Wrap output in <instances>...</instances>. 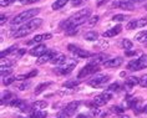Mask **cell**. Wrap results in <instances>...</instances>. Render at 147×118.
<instances>
[{
    "label": "cell",
    "instance_id": "cell-11",
    "mask_svg": "<svg viewBox=\"0 0 147 118\" xmlns=\"http://www.w3.org/2000/svg\"><path fill=\"white\" fill-rule=\"evenodd\" d=\"M146 25H147L146 17H140V19H135V20L128 21V24L126 25V29L127 30H134V29L143 27V26H146Z\"/></svg>",
    "mask_w": 147,
    "mask_h": 118
},
{
    "label": "cell",
    "instance_id": "cell-23",
    "mask_svg": "<svg viewBox=\"0 0 147 118\" xmlns=\"http://www.w3.org/2000/svg\"><path fill=\"white\" fill-rule=\"evenodd\" d=\"M46 106H47V103L45 101H36L31 105V108L34 111H42L44 108H46Z\"/></svg>",
    "mask_w": 147,
    "mask_h": 118
},
{
    "label": "cell",
    "instance_id": "cell-1",
    "mask_svg": "<svg viewBox=\"0 0 147 118\" xmlns=\"http://www.w3.org/2000/svg\"><path fill=\"white\" fill-rule=\"evenodd\" d=\"M91 16V9H82L79 10L78 13H75L74 15H71L69 19H66L65 21H62L60 24V29H64V30H67L69 27H78L80 25L85 24L86 21H89Z\"/></svg>",
    "mask_w": 147,
    "mask_h": 118
},
{
    "label": "cell",
    "instance_id": "cell-46",
    "mask_svg": "<svg viewBox=\"0 0 147 118\" xmlns=\"http://www.w3.org/2000/svg\"><path fill=\"white\" fill-rule=\"evenodd\" d=\"M6 20H8V16H6V15H4V14H3V15L0 16V24H1V25H4V23H5Z\"/></svg>",
    "mask_w": 147,
    "mask_h": 118
},
{
    "label": "cell",
    "instance_id": "cell-30",
    "mask_svg": "<svg viewBox=\"0 0 147 118\" xmlns=\"http://www.w3.org/2000/svg\"><path fill=\"white\" fill-rule=\"evenodd\" d=\"M126 19L128 17L126 15H123V14H116V15L112 16V21H116V23H121V21H126Z\"/></svg>",
    "mask_w": 147,
    "mask_h": 118
},
{
    "label": "cell",
    "instance_id": "cell-51",
    "mask_svg": "<svg viewBox=\"0 0 147 118\" xmlns=\"http://www.w3.org/2000/svg\"><path fill=\"white\" fill-rule=\"evenodd\" d=\"M78 118H87V116H85V114H80V116H78Z\"/></svg>",
    "mask_w": 147,
    "mask_h": 118
},
{
    "label": "cell",
    "instance_id": "cell-52",
    "mask_svg": "<svg viewBox=\"0 0 147 118\" xmlns=\"http://www.w3.org/2000/svg\"><path fill=\"white\" fill-rule=\"evenodd\" d=\"M143 112L147 113V105H146V106H143Z\"/></svg>",
    "mask_w": 147,
    "mask_h": 118
},
{
    "label": "cell",
    "instance_id": "cell-41",
    "mask_svg": "<svg viewBox=\"0 0 147 118\" xmlns=\"http://www.w3.org/2000/svg\"><path fill=\"white\" fill-rule=\"evenodd\" d=\"M111 111L112 112H115V113H123V108L122 107H120V106H112L111 107Z\"/></svg>",
    "mask_w": 147,
    "mask_h": 118
},
{
    "label": "cell",
    "instance_id": "cell-55",
    "mask_svg": "<svg viewBox=\"0 0 147 118\" xmlns=\"http://www.w3.org/2000/svg\"><path fill=\"white\" fill-rule=\"evenodd\" d=\"M19 118H25V117H19Z\"/></svg>",
    "mask_w": 147,
    "mask_h": 118
},
{
    "label": "cell",
    "instance_id": "cell-12",
    "mask_svg": "<svg viewBox=\"0 0 147 118\" xmlns=\"http://www.w3.org/2000/svg\"><path fill=\"white\" fill-rule=\"evenodd\" d=\"M49 49L46 47V45H44V44H39V45L34 46L32 49H30L29 51V54L31 55V56H35V57H41L42 55H45Z\"/></svg>",
    "mask_w": 147,
    "mask_h": 118
},
{
    "label": "cell",
    "instance_id": "cell-17",
    "mask_svg": "<svg viewBox=\"0 0 147 118\" xmlns=\"http://www.w3.org/2000/svg\"><path fill=\"white\" fill-rule=\"evenodd\" d=\"M51 38H53V35H51V34H40V35L34 36L31 40H29V41L26 42V45H34V44L39 45V44L42 42L44 40H49Z\"/></svg>",
    "mask_w": 147,
    "mask_h": 118
},
{
    "label": "cell",
    "instance_id": "cell-45",
    "mask_svg": "<svg viewBox=\"0 0 147 118\" xmlns=\"http://www.w3.org/2000/svg\"><path fill=\"white\" fill-rule=\"evenodd\" d=\"M21 4H32V3H36L39 0H19Z\"/></svg>",
    "mask_w": 147,
    "mask_h": 118
},
{
    "label": "cell",
    "instance_id": "cell-4",
    "mask_svg": "<svg viewBox=\"0 0 147 118\" xmlns=\"http://www.w3.org/2000/svg\"><path fill=\"white\" fill-rule=\"evenodd\" d=\"M76 65H78V60H76V58L66 57L64 64L61 66H59V68H55L54 72L57 73V75H69V73H71L74 71V68L76 67Z\"/></svg>",
    "mask_w": 147,
    "mask_h": 118
},
{
    "label": "cell",
    "instance_id": "cell-7",
    "mask_svg": "<svg viewBox=\"0 0 147 118\" xmlns=\"http://www.w3.org/2000/svg\"><path fill=\"white\" fill-rule=\"evenodd\" d=\"M112 98V95H111V92H104V93H101V95H98L96 96V97L94 98V101L92 103H91V106H92V108L94 107H100V106H104L106 105L110 99Z\"/></svg>",
    "mask_w": 147,
    "mask_h": 118
},
{
    "label": "cell",
    "instance_id": "cell-8",
    "mask_svg": "<svg viewBox=\"0 0 147 118\" xmlns=\"http://www.w3.org/2000/svg\"><path fill=\"white\" fill-rule=\"evenodd\" d=\"M110 81V76L109 75H96L95 77H92L87 84H90L91 87H100V86H104Z\"/></svg>",
    "mask_w": 147,
    "mask_h": 118
},
{
    "label": "cell",
    "instance_id": "cell-10",
    "mask_svg": "<svg viewBox=\"0 0 147 118\" xmlns=\"http://www.w3.org/2000/svg\"><path fill=\"white\" fill-rule=\"evenodd\" d=\"M67 50L70 51V52L75 54V55H76V56H78L79 58H87V57H92V56H91V54L89 52V51L80 49V47L75 46V45H72V44H70V45L67 46Z\"/></svg>",
    "mask_w": 147,
    "mask_h": 118
},
{
    "label": "cell",
    "instance_id": "cell-28",
    "mask_svg": "<svg viewBox=\"0 0 147 118\" xmlns=\"http://www.w3.org/2000/svg\"><path fill=\"white\" fill-rule=\"evenodd\" d=\"M47 112L46 111H32L31 113V118H46Z\"/></svg>",
    "mask_w": 147,
    "mask_h": 118
},
{
    "label": "cell",
    "instance_id": "cell-13",
    "mask_svg": "<svg viewBox=\"0 0 147 118\" xmlns=\"http://www.w3.org/2000/svg\"><path fill=\"white\" fill-rule=\"evenodd\" d=\"M55 55H56V51L49 50L45 55H42L41 57H39L38 60H36V65H44V64H46V62H51V60L54 58Z\"/></svg>",
    "mask_w": 147,
    "mask_h": 118
},
{
    "label": "cell",
    "instance_id": "cell-22",
    "mask_svg": "<svg viewBox=\"0 0 147 118\" xmlns=\"http://www.w3.org/2000/svg\"><path fill=\"white\" fill-rule=\"evenodd\" d=\"M135 40H136L137 42H141V44H147V30L141 31V32H138V34H136Z\"/></svg>",
    "mask_w": 147,
    "mask_h": 118
},
{
    "label": "cell",
    "instance_id": "cell-27",
    "mask_svg": "<svg viewBox=\"0 0 147 118\" xmlns=\"http://www.w3.org/2000/svg\"><path fill=\"white\" fill-rule=\"evenodd\" d=\"M49 86H51V82H45V83H40L38 87L35 88V95H40L41 92H44Z\"/></svg>",
    "mask_w": 147,
    "mask_h": 118
},
{
    "label": "cell",
    "instance_id": "cell-15",
    "mask_svg": "<svg viewBox=\"0 0 147 118\" xmlns=\"http://www.w3.org/2000/svg\"><path fill=\"white\" fill-rule=\"evenodd\" d=\"M11 107H14V108H18V109H20V111H23V112H26V111H29V107L26 105V102L23 101V99H20V98H14L11 102L9 103Z\"/></svg>",
    "mask_w": 147,
    "mask_h": 118
},
{
    "label": "cell",
    "instance_id": "cell-16",
    "mask_svg": "<svg viewBox=\"0 0 147 118\" xmlns=\"http://www.w3.org/2000/svg\"><path fill=\"white\" fill-rule=\"evenodd\" d=\"M112 6H117V8L122 9V10H128V11H132L135 9V4L128 0H120L117 3H113Z\"/></svg>",
    "mask_w": 147,
    "mask_h": 118
},
{
    "label": "cell",
    "instance_id": "cell-53",
    "mask_svg": "<svg viewBox=\"0 0 147 118\" xmlns=\"http://www.w3.org/2000/svg\"><path fill=\"white\" fill-rule=\"evenodd\" d=\"M24 52H25V50H20V51H19V55H20V56H21V55H23Z\"/></svg>",
    "mask_w": 147,
    "mask_h": 118
},
{
    "label": "cell",
    "instance_id": "cell-26",
    "mask_svg": "<svg viewBox=\"0 0 147 118\" xmlns=\"http://www.w3.org/2000/svg\"><path fill=\"white\" fill-rule=\"evenodd\" d=\"M18 50V46L16 45H13V46H10L9 49H6V50H3L1 51V58H5V56H8V55H10V54H13V52H15V51Z\"/></svg>",
    "mask_w": 147,
    "mask_h": 118
},
{
    "label": "cell",
    "instance_id": "cell-48",
    "mask_svg": "<svg viewBox=\"0 0 147 118\" xmlns=\"http://www.w3.org/2000/svg\"><path fill=\"white\" fill-rule=\"evenodd\" d=\"M106 1H109V0H97V6H101L104 3H106Z\"/></svg>",
    "mask_w": 147,
    "mask_h": 118
},
{
    "label": "cell",
    "instance_id": "cell-21",
    "mask_svg": "<svg viewBox=\"0 0 147 118\" xmlns=\"http://www.w3.org/2000/svg\"><path fill=\"white\" fill-rule=\"evenodd\" d=\"M136 84H140V78H138V77H135V76H131V77H128V78H126L125 87L132 88V87H135Z\"/></svg>",
    "mask_w": 147,
    "mask_h": 118
},
{
    "label": "cell",
    "instance_id": "cell-47",
    "mask_svg": "<svg viewBox=\"0 0 147 118\" xmlns=\"http://www.w3.org/2000/svg\"><path fill=\"white\" fill-rule=\"evenodd\" d=\"M72 1V5L75 6V5H79V4H81V3L84 1V0H71Z\"/></svg>",
    "mask_w": 147,
    "mask_h": 118
},
{
    "label": "cell",
    "instance_id": "cell-5",
    "mask_svg": "<svg viewBox=\"0 0 147 118\" xmlns=\"http://www.w3.org/2000/svg\"><path fill=\"white\" fill-rule=\"evenodd\" d=\"M146 67H147V55H141L140 57L130 61L127 65V68L131 70V71H140V70H143Z\"/></svg>",
    "mask_w": 147,
    "mask_h": 118
},
{
    "label": "cell",
    "instance_id": "cell-31",
    "mask_svg": "<svg viewBox=\"0 0 147 118\" xmlns=\"http://www.w3.org/2000/svg\"><path fill=\"white\" fill-rule=\"evenodd\" d=\"M15 64V60H8V58H1V67H11V66Z\"/></svg>",
    "mask_w": 147,
    "mask_h": 118
},
{
    "label": "cell",
    "instance_id": "cell-9",
    "mask_svg": "<svg viewBox=\"0 0 147 118\" xmlns=\"http://www.w3.org/2000/svg\"><path fill=\"white\" fill-rule=\"evenodd\" d=\"M98 71H100V68H98V65L89 64V65H86L85 67L81 68V71H80L79 75H78V78H84V77L90 76V75H94V73H96Z\"/></svg>",
    "mask_w": 147,
    "mask_h": 118
},
{
    "label": "cell",
    "instance_id": "cell-35",
    "mask_svg": "<svg viewBox=\"0 0 147 118\" xmlns=\"http://www.w3.org/2000/svg\"><path fill=\"white\" fill-rule=\"evenodd\" d=\"M30 82H26V81H25V82H21V83H18L16 84V88L18 90H20V91H24V90H28L29 87H30Z\"/></svg>",
    "mask_w": 147,
    "mask_h": 118
},
{
    "label": "cell",
    "instance_id": "cell-2",
    "mask_svg": "<svg viewBox=\"0 0 147 118\" xmlns=\"http://www.w3.org/2000/svg\"><path fill=\"white\" fill-rule=\"evenodd\" d=\"M41 25H42V19H40V17H34V19H31L30 21L23 24L19 29H16V31L13 34V38L19 39V38L28 36V35H30L31 32H34L36 29H39Z\"/></svg>",
    "mask_w": 147,
    "mask_h": 118
},
{
    "label": "cell",
    "instance_id": "cell-44",
    "mask_svg": "<svg viewBox=\"0 0 147 118\" xmlns=\"http://www.w3.org/2000/svg\"><path fill=\"white\" fill-rule=\"evenodd\" d=\"M36 75H38V70H32L31 72L28 73L26 77H28V78H31V77H34V76H36Z\"/></svg>",
    "mask_w": 147,
    "mask_h": 118
},
{
    "label": "cell",
    "instance_id": "cell-3",
    "mask_svg": "<svg viewBox=\"0 0 147 118\" xmlns=\"http://www.w3.org/2000/svg\"><path fill=\"white\" fill-rule=\"evenodd\" d=\"M40 13V9L36 8V9H26L25 11H21L20 14H18L16 16H14L11 20H10V24L11 25H21V24H25L28 21H30L31 19L38 15Z\"/></svg>",
    "mask_w": 147,
    "mask_h": 118
},
{
    "label": "cell",
    "instance_id": "cell-18",
    "mask_svg": "<svg viewBox=\"0 0 147 118\" xmlns=\"http://www.w3.org/2000/svg\"><path fill=\"white\" fill-rule=\"evenodd\" d=\"M121 31H122V26H121V25H116V26H113L111 29H109V30H106L104 34H102V38H105V39L113 38V36L119 35Z\"/></svg>",
    "mask_w": 147,
    "mask_h": 118
},
{
    "label": "cell",
    "instance_id": "cell-40",
    "mask_svg": "<svg viewBox=\"0 0 147 118\" xmlns=\"http://www.w3.org/2000/svg\"><path fill=\"white\" fill-rule=\"evenodd\" d=\"M119 90H120V84H119V83H112V84H110L109 88H107V91H109V92L119 91Z\"/></svg>",
    "mask_w": 147,
    "mask_h": 118
},
{
    "label": "cell",
    "instance_id": "cell-25",
    "mask_svg": "<svg viewBox=\"0 0 147 118\" xmlns=\"http://www.w3.org/2000/svg\"><path fill=\"white\" fill-rule=\"evenodd\" d=\"M84 39H85L86 41H96L98 39V34L96 31H87L85 36H84Z\"/></svg>",
    "mask_w": 147,
    "mask_h": 118
},
{
    "label": "cell",
    "instance_id": "cell-39",
    "mask_svg": "<svg viewBox=\"0 0 147 118\" xmlns=\"http://www.w3.org/2000/svg\"><path fill=\"white\" fill-rule=\"evenodd\" d=\"M140 86L147 88V73L146 75H143L141 78H140Z\"/></svg>",
    "mask_w": 147,
    "mask_h": 118
},
{
    "label": "cell",
    "instance_id": "cell-54",
    "mask_svg": "<svg viewBox=\"0 0 147 118\" xmlns=\"http://www.w3.org/2000/svg\"><path fill=\"white\" fill-rule=\"evenodd\" d=\"M145 9H146V10H147V4H146V5H145Z\"/></svg>",
    "mask_w": 147,
    "mask_h": 118
},
{
    "label": "cell",
    "instance_id": "cell-34",
    "mask_svg": "<svg viewBox=\"0 0 147 118\" xmlns=\"http://www.w3.org/2000/svg\"><path fill=\"white\" fill-rule=\"evenodd\" d=\"M11 98H15V97H14V95H13V93H10V92H6V93L3 95L1 103H5V101H6V103H8V102H9ZM9 103H10V102H9Z\"/></svg>",
    "mask_w": 147,
    "mask_h": 118
},
{
    "label": "cell",
    "instance_id": "cell-36",
    "mask_svg": "<svg viewBox=\"0 0 147 118\" xmlns=\"http://www.w3.org/2000/svg\"><path fill=\"white\" fill-rule=\"evenodd\" d=\"M79 32V29L78 27H69L67 30H65V34L66 35H69V36H72V35H76Z\"/></svg>",
    "mask_w": 147,
    "mask_h": 118
},
{
    "label": "cell",
    "instance_id": "cell-50",
    "mask_svg": "<svg viewBox=\"0 0 147 118\" xmlns=\"http://www.w3.org/2000/svg\"><path fill=\"white\" fill-rule=\"evenodd\" d=\"M116 118H130V117H128V116H125V114H121V116L116 117Z\"/></svg>",
    "mask_w": 147,
    "mask_h": 118
},
{
    "label": "cell",
    "instance_id": "cell-33",
    "mask_svg": "<svg viewBox=\"0 0 147 118\" xmlns=\"http://www.w3.org/2000/svg\"><path fill=\"white\" fill-rule=\"evenodd\" d=\"M132 46H134V44H132V41H130L128 39H123L122 40V47H123V49H126V51L131 50Z\"/></svg>",
    "mask_w": 147,
    "mask_h": 118
},
{
    "label": "cell",
    "instance_id": "cell-20",
    "mask_svg": "<svg viewBox=\"0 0 147 118\" xmlns=\"http://www.w3.org/2000/svg\"><path fill=\"white\" fill-rule=\"evenodd\" d=\"M65 60H66V56H65L64 54L56 52V55H55L54 58L51 60V64H53V65H56V66H61V65L65 62Z\"/></svg>",
    "mask_w": 147,
    "mask_h": 118
},
{
    "label": "cell",
    "instance_id": "cell-38",
    "mask_svg": "<svg viewBox=\"0 0 147 118\" xmlns=\"http://www.w3.org/2000/svg\"><path fill=\"white\" fill-rule=\"evenodd\" d=\"M78 84H79V81H69V82H65L62 86L66 88H72V87L78 86Z\"/></svg>",
    "mask_w": 147,
    "mask_h": 118
},
{
    "label": "cell",
    "instance_id": "cell-56",
    "mask_svg": "<svg viewBox=\"0 0 147 118\" xmlns=\"http://www.w3.org/2000/svg\"><path fill=\"white\" fill-rule=\"evenodd\" d=\"M57 118H61V117H57Z\"/></svg>",
    "mask_w": 147,
    "mask_h": 118
},
{
    "label": "cell",
    "instance_id": "cell-24",
    "mask_svg": "<svg viewBox=\"0 0 147 118\" xmlns=\"http://www.w3.org/2000/svg\"><path fill=\"white\" fill-rule=\"evenodd\" d=\"M70 0H56L55 3H53V5H51V8L53 10H60L61 8H64V6L67 4Z\"/></svg>",
    "mask_w": 147,
    "mask_h": 118
},
{
    "label": "cell",
    "instance_id": "cell-19",
    "mask_svg": "<svg viewBox=\"0 0 147 118\" xmlns=\"http://www.w3.org/2000/svg\"><path fill=\"white\" fill-rule=\"evenodd\" d=\"M107 57L109 56H107V55H105V54H97V55H95V56H92V58L90 60V64H95V65L102 64V65H104L105 62L109 60Z\"/></svg>",
    "mask_w": 147,
    "mask_h": 118
},
{
    "label": "cell",
    "instance_id": "cell-49",
    "mask_svg": "<svg viewBox=\"0 0 147 118\" xmlns=\"http://www.w3.org/2000/svg\"><path fill=\"white\" fill-rule=\"evenodd\" d=\"M128 1H131V3H142V1H145V0H128Z\"/></svg>",
    "mask_w": 147,
    "mask_h": 118
},
{
    "label": "cell",
    "instance_id": "cell-29",
    "mask_svg": "<svg viewBox=\"0 0 147 118\" xmlns=\"http://www.w3.org/2000/svg\"><path fill=\"white\" fill-rule=\"evenodd\" d=\"M0 72H1V78H5V77L10 76L13 73V68L11 67H5V68H0Z\"/></svg>",
    "mask_w": 147,
    "mask_h": 118
},
{
    "label": "cell",
    "instance_id": "cell-6",
    "mask_svg": "<svg viewBox=\"0 0 147 118\" xmlns=\"http://www.w3.org/2000/svg\"><path fill=\"white\" fill-rule=\"evenodd\" d=\"M79 107H80V102L79 101L70 102L69 105H66L65 108L60 112L59 117H61V118H69V117H71V116H74V114L76 113V111H78Z\"/></svg>",
    "mask_w": 147,
    "mask_h": 118
},
{
    "label": "cell",
    "instance_id": "cell-43",
    "mask_svg": "<svg viewBox=\"0 0 147 118\" xmlns=\"http://www.w3.org/2000/svg\"><path fill=\"white\" fill-rule=\"evenodd\" d=\"M138 54V51H126V52H125V55H126L127 57H131V56H136V55Z\"/></svg>",
    "mask_w": 147,
    "mask_h": 118
},
{
    "label": "cell",
    "instance_id": "cell-37",
    "mask_svg": "<svg viewBox=\"0 0 147 118\" xmlns=\"http://www.w3.org/2000/svg\"><path fill=\"white\" fill-rule=\"evenodd\" d=\"M98 19H100V16H98V15H94V16H91L90 19H89V21H87V24H89L90 26H94V25L98 21Z\"/></svg>",
    "mask_w": 147,
    "mask_h": 118
},
{
    "label": "cell",
    "instance_id": "cell-14",
    "mask_svg": "<svg viewBox=\"0 0 147 118\" xmlns=\"http://www.w3.org/2000/svg\"><path fill=\"white\" fill-rule=\"evenodd\" d=\"M122 64H123V58L117 56V57H113V58H109V60L104 64V66L105 67H109V68H116V67H120Z\"/></svg>",
    "mask_w": 147,
    "mask_h": 118
},
{
    "label": "cell",
    "instance_id": "cell-32",
    "mask_svg": "<svg viewBox=\"0 0 147 118\" xmlns=\"http://www.w3.org/2000/svg\"><path fill=\"white\" fill-rule=\"evenodd\" d=\"M16 80H18L16 76H8V77H5V78H3V83H4L5 86H9V84L15 82Z\"/></svg>",
    "mask_w": 147,
    "mask_h": 118
},
{
    "label": "cell",
    "instance_id": "cell-42",
    "mask_svg": "<svg viewBox=\"0 0 147 118\" xmlns=\"http://www.w3.org/2000/svg\"><path fill=\"white\" fill-rule=\"evenodd\" d=\"M13 1H15V0H0V5H1L3 8H5V6H9Z\"/></svg>",
    "mask_w": 147,
    "mask_h": 118
}]
</instances>
